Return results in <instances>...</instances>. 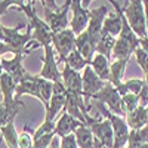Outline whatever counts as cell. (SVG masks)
Returning a JSON list of instances; mask_svg holds the SVG:
<instances>
[{
	"instance_id": "cell-1",
	"label": "cell",
	"mask_w": 148,
	"mask_h": 148,
	"mask_svg": "<svg viewBox=\"0 0 148 148\" xmlns=\"http://www.w3.org/2000/svg\"><path fill=\"white\" fill-rule=\"evenodd\" d=\"M3 31V39L2 42L6 43L9 47L14 49L15 55L16 53H27L30 55L33 49H27L28 42L33 39V34L30 33V27H27L24 22L18 24L16 27H5L2 28Z\"/></svg>"
},
{
	"instance_id": "cell-2",
	"label": "cell",
	"mask_w": 148,
	"mask_h": 148,
	"mask_svg": "<svg viewBox=\"0 0 148 148\" xmlns=\"http://www.w3.org/2000/svg\"><path fill=\"white\" fill-rule=\"evenodd\" d=\"M93 104L98 108V111H99V116L110 120V123H111L113 133H114V145H113V148H125L126 144H127V139H129V133H130V129H129L127 123H126V119L111 113V111L99 101H95Z\"/></svg>"
},
{
	"instance_id": "cell-3",
	"label": "cell",
	"mask_w": 148,
	"mask_h": 148,
	"mask_svg": "<svg viewBox=\"0 0 148 148\" xmlns=\"http://www.w3.org/2000/svg\"><path fill=\"white\" fill-rule=\"evenodd\" d=\"M121 10H123V14H125L130 28L133 30V33L136 34L139 39L148 37L142 0H125V6H123Z\"/></svg>"
},
{
	"instance_id": "cell-4",
	"label": "cell",
	"mask_w": 148,
	"mask_h": 148,
	"mask_svg": "<svg viewBox=\"0 0 148 148\" xmlns=\"http://www.w3.org/2000/svg\"><path fill=\"white\" fill-rule=\"evenodd\" d=\"M21 12L27 15V18L30 19V25L33 28V39L39 43L40 46H47L52 45V37H53V31L51 30V27L47 25V22L40 19L39 15L36 14L34 6L30 5H24V8L19 9Z\"/></svg>"
},
{
	"instance_id": "cell-5",
	"label": "cell",
	"mask_w": 148,
	"mask_h": 148,
	"mask_svg": "<svg viewBox=\"0 0 148 148\" xmlns=\"http://www.w3.org/2000/svg\"><path fill=\"white\" fill-rule=\"evenodd\" d=\"M92 99L102 102L104 105L108 107V110L111 111V113H114L117 116H121V117L126 116L125 108H123V102H121V96H120L119 90L110 82H105L104 88L98 93H95L92 96Z\"/></svg>"
},
{
	"instance_id": "cell-6",
	"label": "cell",
	"mask_w": 148,
	"mask_h": 148,
	"mask_svg": "<svg viewBox=\"0 0 148 148\" xmlns=\"http://www.w3.org/2000/svg\"><path fill=\"white\" fill-rule=\"evenodd\" d=\"M52 46L59 55V62H65L67 56L73 49H76V34L73 33L71 28H67L64 31L53 33L52 37Z\"/></svg>"
},
{
	"instance_id": "cell-7",
	"label": "cell",
	"mask_w": 148,
	"mask_h": 148,
	"mask_svg": "<svg viewBox=\"0 0 148 148\" xmlns=\"http://www.w3.org/2000/svg\"><path fill=\"white\" fill-rule=\"evenodd\" d=\"M71 2L73 0H65L64 6L59 10H52L49 8H43L45 9V19L53 33H59V31H64L68 28V24H70L68 10L71 9Z\"/></svg>"
},
{
	"instance_id": "cell-8",
	"label": "cell",
	"mask_w": 148,
	"mask_h": 148,
	"mask_svg": "<svg viewBox=\"0 0 148 148\" xmlns=\"http://www.w3.org/2000/svg\"><path fill=\"white\" fill-rule=\"evenodd\" d=\"M65 99H67V89L62 82H56L53 83V90H52V96L49 105L45 114V121H55V117L64 110L65 105Z\"/></svg>"
},
{
	"instance_id": "cell-9",
	"label": "cell",
	"mask_w": 148,
	"mask_h": 148,
	"mask_svg": "<svg viewBox=\"0 0 148 148\" xmlns=\"http://www.w3.org/2000/svg\"><path fill=\"white\" fill-rule=\"evenodd\" d=\"M45 49V56L42 58L43 61V68L40 71L39 76L46 79V80H51L53 83L56 82H62V76H61V71L58 68V61L55 58V52H53V46L52 45H47L43 47Z\"/></svg>"
},
{
	"instance_id": "cell-10",
	"label": "cell",
	"mask_w": 148,
	"mask_h": 148,
	"mask_svg": "<svg viewBox=\"0 0 148 148\" xmlns=\"http://www.w3.org/2000/svg\"><path fill=\"white\" fill-rule=\"evenodd\" d=\"M27 53H16L14 55V58H2V67H3V71L8 73L9 76L15 80V83H21L24 80L30 79L31 74L22 67V59Z\"/></svg>"
},
{
	"instance_id": "cell-11",
	"label": "cell",
	"mask_w": 148,
	"mask_h": 148,
	"mask_svg": "<svg viewBox=\"0 0 148 148\" xmlns=\"http://www.w3.org/2000/svg\"><path fill=\"white\" fill-rule=\"evenodd\" d=\"M89 127H90L93 136L96 139H99L107 148H113V145H114V133H113V127H111L110 120L99 116L90 123Z\"/></svg>"
},
{
	"instance_id": "cell-12",
	"label": "cell",
	"mask_w": 148,
	"mask_h": 148,
	"mask_svg": "<svg viewBox=\"0 0 148 148\" xmlns=\"http://www.w3.org/2000/svg\"><path fill=\"white\" fill-rule=\"evenodd\" d=\"M108 15V6H101L98 9H92L89 10V24H88V34L90 36V39L93 40L95 45H98V40L101 37V31H102V24L105 21Z\"/></svg>"
},
{
	"instance_id": "cell-13",
	"label": "cell",
	"mask_w": 148,
	"mask_h": 148,
	"mask_svg": "<svg viewBox=\"0 0 148 148\" xmlns=\"http://www.w3.org/2000/svg\"><path fill=\"white\" fill-rule=\"evenodd\" d=\"M105 82L101 80L99 77L95 74V71L92 70L90 65H86L82 74V86H83V99H92V96L95 93H98L102 88H104Z\"/></svg>"
},
{
	"instance_id": "cell-14",
	"label": "cell",
	"mask_w": 148,
	"mask_h": 148,
	"mask_svg": "<svg viewBox=\"0 0 148 148\" xmlns=\"http://www.w3.org/2000/svg\"><path fill=\"white\" fill-rule=\"evenodd\" d=\"M61 76H62V83L65 86L67 92L73 93L79 101H84L83 99V86H82L80 71H74L67 64H64V70L61 73Z\"/></svg>"
},
{
	"instance_id": "cell-15",
	"label": "cell",
	"mask_w": 148,
	"mask_h": 148,
	"mask_svg": "<svg viewBox=\"0 0 148 148\" xmlns=\"http://www.w3.org/2000/svg\"><path fill=\"white\" fill-rule=\"evenodd\" d=\"M71 10H73V18L70 21V27L73 33L79 36L80 33L86 31L89 24V9H84L82 6V0H73L71 2Z\"/></svg>"
},
{
	"instance_id": "cell-16",
	"label": "cell",
	"mask_w": 148,
	"mask_h": 148,
	"mask_svg": "<svg viewBox=\"0 0 148 148\" xmlns=\"http://www.w3.org/2000/svg\"><path fill=\"white\" fill-rule=\"evenodd\" d=\"M76 49L82 53V56L88 61L89 65H90L92 59H93V56L96 53V45L90 39V36L88 34V31H83L79 36H76Z\"/></svg>"
},
{
	"instance_id": "cell-17",
	"label": "cell",
	"mask_w": 148,
	"mask_h": 148,
	"mask_svg": "<svg viewBox=\"0 0 148 148\" xmlns=\"http://www.w3.org/2000/svg\"><path fill=\"white\" fill-rule=\"evenodd\" d=\"M84 123H82L80 120L74 119L73 116L67 114V113H62V116L59 117V120L56 121V126H55V135L59 138H64L67 136V135L73 133L74 130H76L77 127L83 126Z\"/></svg>"
},
{
	"instance_id": "cell-18",
	"label": "cell",
	"mask_w": 148,
	"mask_h": 148,
	"mask_svg": "<svg viewBox=\"0 0 148 148\" xmlns=\"http://www.w3.org/2000/svg\"><path fill=\"white\" fill-rule=\"evenodd\" d=\"M24 107V102L21 99H16L12 104H0V127H3L9 123L15 121V117L18 116L19 110Z\"/></svg>"
},
{
	"instance_id": "cell-19",
	"label": "cell",
	"mask_w": 148,
	"mask_h": 148,
	"mask_svg": "<svg viewBox=\"0 0 148 148\" xmlns=\"http://www.w3.org/2000/svg\"><path fill=\"white\" fill-rule=\"evenodd\" d=\"M126 123L130 130H138L145 126H148V119H147V111L145 107L138 105L132 113L126 114Z\"/></svg>"
},
{
	"instance_id": "cell-20",
	"label": "cell",
	"mask_w": 148,
	"mask_h": 148,
	"mask_svg": "<svg viewBox=\"0 0 148 148\" xmlns=\"http://www.w3.org/2000/svg\"><path fill=\"white\" fill-rule=\"evenodd\" d=\"M0 90L3 95V104H12L15 101V90H16V83L8 73L3 71L0 76Z\"/></svg>"
},
{
	"instance_id": "cell-21",
	"label": "cell",
	"mask_w": 148,
	"mask_h": 148,
	"mask_svg": "<svg viewBox=\"0 0 148 148\" xmlns=\"http://www.w3.org/2000/svg\"><path fill=\"white\" fill-rule=\"evenodd\" d=\"M22 95H31V96H34V98H37V99L42 101V95H40V90H39V86H37V83L34 82L33 74L30 76V79H27V80H24V82L16 84L15 98L19 99Z\"/></svg>"
},
{
	"instance_id": "cell-22",
	"label": "cell",
	"mask_w": 148,
	"mask_h": 148,
	"mask_svg": "<svg viewBox=\"0 0 148 148\" xmlns=\"http://www.w3.org/2000/svg\"><path fill=\"white\" fill-rule=\"evenodd\" d=\"M90 67L101 80L110 82V62H108V58H105L104 55H99V53H95L92 62H90Z\"/></svg>"
},
{
	"instance_id": "cell-23",
	"label": "cell",
	"mask_w": 148,
	"mask_h": 148,
	"mask_svg": "<svg viewBox=\"0 0 148 148\" xmlns=\"http://www.w3.org/2000/svg\"><path fill=\"white\" fill-rule=\"evenodd\" d=\"M127 65L126 59H114L110 64V83L117 89L123 83V76H125V68Z\"/></svg>"
},
{
	"instance_id": "cell-24",
	"label": "cell",
	"mask_w": 148,
	"mask_h": 148,
	"mask_svg": "<svg viewBox=\"0 0 148 148\" xmlns=\"http://www.w3.org/2000/svg\"><path fill=\"white\" fill-rule=\"evenodd\" d=\"M73 133H74V136H76V142H77L79 148H93L95 136H93V133H92L89 126L83 125V126L77 127Z\"/></svg>"
},
{
	"instance_id": "cell-25",
	"label": "cell",
	"mask_w": 148,
	"mask_h": 148,
	"mask_svg": "<svg viewBox=\"0 0 148 148\" xmlns=\"http://www.w3.org/2000/svg\"><path fill=\"white\" fill-rule=\"evenodd\" d=\"M133 52H135V49L126 40H123V39H120V37H117L116 45L113 47L111 58H113V59H126V61H129L130 59V55Z\"/></svg>"
},
{
	"instance_id": "cell-26",
	"label": "cell",
	"mask_w": 148,
	"mask_h": 148,
	"mask_svg": "<svg viewBox=\"0 0 148 148\" xmlns=\"http://www.w3.org/2000/svg\"><path fill=\"white\" fill-rule=\"evenodd\" d=\"M117 37L114 36H110V34H101L99 40H98L96 45V53L104 55L105 58H111V53H113V47L116 45Z\"/></svg>"
},
{
	"instance_id": "cell-27",
	"label": "cell",
	"mask_w": 148,
	"mask_h": 148,
	"mask_svg": "<svg viewBox=\"0 0 148 148\" xmlns=\"http://www.w3.org/2000/svg\"><path fill=\"white\" fill-rule=\"evenodd\" d=\"M34 82L39 86V90L42 95V104L45 105V108H47L49 101H51V96H52V90H53V82L51 80H46L40 76H33Z\"/></svg>"
},
{
	"instance_id": "cell-28",
	"label": "cell",
	"mask_w": 148,
	"mask_h": 148,
	"mask_svg": "<svg viewBox=\"0 0 148 148\" xmlns=\"http://www.w3.org/2000/svg\"><path fill=\"white\" fill-rule=\"evenodd\" d=\"M0 132H2V136H3V139H5V142L9 148H18L19 135L16 133V129H15V121L0 127Z\"/></svg>"
},
{
	"instance_id": "cell-29",
	"label": "cell",
	"mask_w": 148,
	"mask_h": 148,
	"mask_svg": "<svg viewBox=\"0 0 148 148\" xmlns=\"http://www.w3.org/2000/svg\"><path fill=\"white\" fill-rule=\"evenodd\" d=\"M64 64H67V65H68L70 68H73L74 71L84 70L86 65H89V62L82 56V53L77 51V49H73V51L70 52V55L67 56V59H65Z\"/></svg>"
},
{
	"instance_id": "cell-30",
	"label": "cell",
	"mask_w": 148,
	"mask_h": 148,
	"mask_svg": "<svg viewBox=\"0 0 148 148\" xmlns=\"http://www.w3.org/2000/svg\"><path fill=\"white\" fill-rule=\"evenodd\" d=\"M142 86H144V80H141V79H130L127 82H123L117 88V90H119L120 96L126 95V93L138 95L141 92V89H142Z\"/></svg>"
},
{
	"instance_id": "cell-31",
	"label": "cell",
	"mask_w": 148,
	"mask_h": 148,
	"mask_svg": "<svg viewBox=\"0 0 148 148\" xmlns=\"http://www.w3.org/2000/svg\"><path fill=\"white\" fill-rule=\"evenodd\" d=\"M121 102H123V108H125V113L129 114L139 105V96L135 93H126L121 96Z\"/></svg>"
},
{
	"instance_id": "cell-32",
	"label": "cell",
	"mask_w": 148,
	"mask_h": 148,
	"mask_svg": "<svg viewBox=\"0 0 148 148\" xmlns=\"http://www.w3.org/2000/svg\"><path fill=\"white\" fill-rule=\"evenodd\" d=\"M18 148H33V136L27 125L24 126V130L18 138Z\"/></svg>"
},
{
	"instance_id": "cell-33",
	"label": "cell",
	"mask_w": 148,
	"mask_h": 148,
	"mask_svg": "<svg viewBox=\"0 0 148 148\" xmlns=\"http://www.w3.org/2000/svg\"><path fill=\"white\" fill-rule=\"evenodd\" d=\"M56 136L55 132H49V133H45L42 136H39L37 139H33V148H49L52 139Z\"/></svg>"
},
{
	"instance_id": "cell-34",
	"label": "cell",
	"mask_w": 148,
	"mask_h": 148,
	"mask_svg": "<svg viewBox=\"0 0 148 148\" xmlns=\"http://www.w3.org/2000/svg\"><path fill=\"white\" fill-rule=\"evenodd\" d=\"M135 58H136L138 65H139V67L142 68V71L147 74V73H148V53L144 51L141 46L135 49Z\"/></svg>"
},
{
	"instance_id": "cell-35",
	"label": "cell",
	"mask_w": 148,
	"mask_h": 148,
	"mask_svg": "<svg viewBox=\"0 0 148 148\" xmlns=\"http://www.w3.org/2000/svg\"><path fill=\"white\" fill-rule=\"evenodd\" d=\"M55 126H56V123H55V121H43L42 125H40V127L34 132L33 139H37L39 136H42V135H45V133L53 132V130H55Z\"/></svg>"
},
{
	"instance_id": "cell-36",
	"label": "cell",
	"mask_w": 148,
	"mask_h": 148,
	"mask_svg": "<svg viewBox=\"0 0 148 148\" xmlns=\"http://www.w3.org/2000/svg\"><path fill=\"white\" fill-rule=\"evenodd\" d=\"M10 6H18L21 9L24 8V0H0V15H3Z\"/></svg>"
},
{
	"instance_id": "cell-37",
	"label": "cell",
	"mask_w": 148,
	"mask_h": 148,
	"mask_svg": "<svg viewBox=\"0 0 148 148\" xmlns=\"http://www.w3.org/2000/svg\"><path fill=\"white\" fill-rule=\"evenodd\" d=\"M59 148H79L77 147V142H76V136H74V133H70L67 136L61 138V145Z\"/></svg>"
},
{
	"instance_id": "cell-38",
	"label": "cell",
	"mask_w": 148,
	"mask_h": 148,
	"mask_svg": "<svg viewBox=\"0 0 148 148\" xmlns=\"http://www.w3.org/2000/svg\"><path fill=\"white\" fill-rule=\"evenodd\" d=\"M138 96H139V105L147 107V105H148V88L145 86V83H144V86H142L141 92L138 93Z\"/></svg>"
},
{
	"instance_id": "cell-39",
	"label": "cell",
	"mask_w": 148,
	"mask_h": 148,
	"mask_svg": "<svg viewBox=\"0 0 148 148\" xmlns=\"http://www.w3.org/2000/svg\"><path fill=\"white\" fill-rule=\"evenodd\" d=\"M42 3H43V8H49L52 10H59L61 9L56 5V0H42Z\"/></svg>"
},
{
	"instance_id": "cell-40",
	"label": "cell",
	"mask_w": 148,
	"mask_h": 148,
	"mask_svg": "<svg viewBox=\"0 0 148 148\" xmlns=\"http://www.w3.org/2000/svg\"><path fill=\"white\" fill-rule=\"evenodd\" d=\"M144 5V14H145V24H147V33H148V0H142Z\"/></svg>"
},
{
	"instance_id": "cell-41",
	"label": "cell",
	"mask_w": 148,
	"mask_h": 148,
	"mask_svg": "<svg viewBox=\"0 0 148 148\" xmlns=\"http://www.w3.org/2000/svg\"><path fill=\"white\" fill-rule=\"evenodd\" d=\"M139 46L148 53V37H145V39H139Z\"/></svg>"
},
{
	"instance_id": "cell-42",
	"label": "cell",
	"mask_w": 148,
	"mask_h": 148,
	"mask_svg": "<svg viewBox=\"0 0 148 148\" xmlns=\"http://www.w3.org/2000/svg\"><path fill=\"white\" fill-rule=\"evenodd\" d=\"M59 145H61V144L58 142V139H56V138H53V139H52V142H51V145H49V148H59Z\"/></svg>"
},
{
	"instance_id": "cell-43",
	"label": "cell",
	"mask_w": 148,
	"mask_h": 148,
	"mask_svg": "<svg viewBox=\"0 0 148 148\" xmlns=\"http://www.w3.org/2000/svg\"><path fill=\"white\" fill-rule=\"evenodd\" d=\"M92 2H93V0H82V6H83L84 9H88V6H89Z\"/></svg>"
},
{
	"instance_id": "cell-44",
	"label": "cell",
	"mask_w": 148,
	"mask_h": 148,
	"mask_svg": "<svg viewBox=\"0 0 148 148\" xmlns=\"http://www.w3.org/2000/svg\"><path fill=\"white\" fill-rule=\"evenodd\" d=\"M2 28H3V25H2V22H0V42H2V39H3V31H2Z\"/></svg>"
},
{
	"instance_id": "cell-45",
	"label": "cell",
	"mask_w": 148,
	"mask_h": 148,
	"mask_svg": "<svg viewBox=\"0 0 148 148\" xmlns=\"http://www.w3.org/2000/svg\"><path fill=\"white\" fill-rule=\"evenodd\" d=\"M34 2H36V0H27V5H30V6H34ZM40 2H42V0H40Z\"/></svg>"
},
{
	"instance_id": "cell-46",
	"label": "cell",
	"mask_w": 148,
	"mask_h": 148,
	"mask_svg": "<svg viewBox=\"0 0 148 148\" xmlns=\"http://www.w3.org/2000/svg\"><path fill=\"white\" fill-rule=\"evenodd\" d=\"M3 74V67H2V56H0V76Z\"/></svg>"
},
{
	"instance_id": "cell-47",
	"label": "cell",
	"mask_w": 148,
	"mask_h": 148,
	"mask_svg": "<svg viewBox=\"0 0 148 148\" xmlns=\"http://www.w3.org/2000/svg\"><path fill=\"white\" fill-rule=\"evenodd\" d=\"M144 83H145V86H147V88H148V73L145 74V80H144Z\"/></svg>"
},
{
	"instance_id": "cell-48",
	"label": "cell",
	"mask_w": 148,
	"mask_h": 148,
	"mask_svg": "<svg viewBox=\"0 0 148 148\" xmlns=\"http://www.w3.org/2000/svg\"><path fill=\"white\" fill-rule=\"evenodd\" d=\"M141 148H148V142H145V144H144V145H142Z\"/></svg>"
},
{
	"instance_id": "cell-49",
	"label": "cell",
	"mask_w": 148,
	"mask_h": 148,
	"mask_svg": "<svg viewBox=\"0 0 148 148\" xmlns=\"http://www.w3.org/2000/svg\"><path fill=\"white\" fill-rule=\"evenodd\" d=\"M145 111H147V119H148V105L145 107Z\"/></svg>"
}]
</instances>
